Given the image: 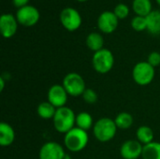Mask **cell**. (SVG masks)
Masks as SVG:
<instances>
[{
    "label": "cell",
    "mask_w": 160,
    "mask_h": 159,
    "mask_svg": "<svg viewBox=\"0 0 160 159\" xmlns=\"http://www.w3.org/2000/svg\"><path fill=\"white\" fill-rule=\"evenodd\" d=\"M56 110L57 109L54 106H52L49 101H46V102H41L38 106L37 112L40 118L49 120V119H52L54 117Z\"/></svg>",
    "instance_id": "21"
},
{
    "label": "cell",
    "mask_w": 160,
    "mask_h": 159,
    "mask_svg": "<svg viewBox=\"0 0 160 159\" xmlns=\"http://www.w3.org/2000/svg\"><path fill=\"white\" fill-rule=\"evenodd\" d=\"M89 137L87 131H84L77 127L65 134L64 144L66 148L72 153L82 151L88 144Z\"/></svg>",
    "instance_id": "2"
},
{
    "label": "cell",
    "mask_w": 160,
    "mask_h": 159,
    "mask_svg": "<svg viewBox=\"0 0 160 159\" xmlns=\"http://www.w3.org/2000/svg\"><path fill=\"white\" fill-rule=\"evenodd\" d=\"M119 20L112 11H103L98 19V27L104 34H112L118 26Z\"/></svg>",
    "instance_id": "10"
},
{
    "label": "cell",
    "mask_w": 160,
    "mask_h": 159,
    "mask_svg": "<svg viewBox=\"0 0 160 159\" xmlns=\"http://www.w3.org/2000/svg\"><path fill=\"white\" fill-rule=\"evenodd\" d=\"M30 0H12V4L14 7H16L18 9L21 7H23L28 5Z\"/></svg>",
    "instance_id": "27"
},
{
    "label": "cell",
    "mask_w": 160,
    "mask_h": 159,
    "mask_svg": "<svg viewBox=\"0 0 160 159\" xmlns=\"http://www.w3.org/2000/svg\"><path fill=\"white\" fill-rule=\"evenodd\" d=\"M5 87V80L3 77H0V91L2 92Z\"/></svg>",
    "instance_id": "28"
},
{
    "label": "cell",
    "mask_w": 160,
    "mask_h": 159,
    "mask_svg": "<svg viewBox=\"0 0 160 159\" xmlns=\"http://www.w3.org/2000/svg\"><path fill=\"white\" fill-rule=\"evenodd\" d=\"M48 101L54 106L56 109L66 107V104L68 102V93L63 87V85L60 84H53L50 87L48 91Z\"/></svg>",
    "instance_id": "11"
},
{
    "label": "cell",
    "mask_w": 160,
    "mask_h": 159,
    "mask_svg": "<svg viewBox=\"0 0 160 159\" xmlns=\"http://www.w3.org/2000/svg\"><path fill=\"white\" fill-rule=\"evenodd\" d=\"M38 157L39 159H65L66 153L58 142H48L41 146Z\"/></svg>",
    "instance_id": "9"
},
{
    "label": "cell",
    "mask_w": 160,
    "mask_h": 159,
    "mask_svg": "<svg viewBox=\"0 0 160 159\" xmlns=\"http://www.w3.org/2000/svg\"><path fill=\"white\" fill-rule=\"evenodd\" d=\"M147 62L154 67H157L160 65V52H153L148 55Z\"/></svg>",
    "instance_id": "26"
},
{
    "label": "cell",
    "mask_w": 160,
    "mask_h": 159,
    "mask_svg": "<svg viewBox=\"0 0 160 159\" xmlns=\"http://www.w3.org/2000/svg\"><path fill=\"white\" fill-rule=\"evenodd\" d=\"M86 46L89 50L93 51L94 52H98L103 49L104 38L99 33L92 32L86 37Z\"/></svg>",
    "instance_id": "17"
},
{
    "label": "cell",
    "mask_w": 160,
    "mask_h": 159,
    "mask_svg": "<svg viewBox=\"0 0 160 159\" xmlns=\"http://www.w3.org/2000/svg\"><path fill=\"white\" fill-rule=\"evenodd\" d=\"M156 75L155 67H152L147 61L139 62L135 65L132 70V78L134 82L141 86L149 85Z\"/></svg>",
    "instance_id": "5"
},
{
    "label": "cell",
    "mask_w": 160,
    "mask_h": 159,
    "mask_svg": "<svg viewBox=\"0 0 160 159\" xmlns=\"http://www.w3.org/2000/svg\"><path fill=\"white\" fill-rule=\"evenodd\" d=\"M39 17L38 9L31 5L21 7L16 12V19L18 22L25 27H31L37 24L39 21Z\"/></svg>",
    "instance_id": "8"
},
{
    "label": "cell",
    "mask_w": 160,
    "mask_h": 159,
    "mask_svg": "<svg viewBox=\"0 0 160 159\" xmlns=\"http://www.w3.org/2000/svg\"><path fill=\"white\" fill-rule=\"evenodd\" d=\"M137 141H139L142 145H146L154 142V131L148 126H142L137 129L136 132Z\"/></svg>",
    "instance_id": "19"
},
{
    "label": "cell",
    "mask_w": 160,
    "mask_h": 159,
    "mask_svg": "<svg viewBox=\"0 0 160 159\" xmlns=\"http://www.w3.org/2000/svg\"><path fill=\"white\" fill-rule=\"evenodd\" d=\"M52 123L55 130L59 133L66 134L76 126V115L68 107H62L56 110Z\"/></svg>",
    "instance_id": "1"
},
{
    "label": "cell",
    "mask_w": 160,
    "mask_h": 159,
    "mask_svg": "<svg viewBox=\"0 0 160 159\" xmlns=\"http://www.w3.org/2000/svg\"><path fill=\"white\" fill-rule=\"evenodd\" d=\"M114 122L118 129L127 130L132 127L134 119H133V116L129 112H123L117 114V116L114 119Z\"/></svg>",
    "instance_id": "20"
},
{
    "label": "cell",
    "mask_w": 160,
    "mask_h": 159,
    "mask_svg": "<svg viewBox=\"0 0 160 159\" xmlns=\"http://www.w3.org/2000/svg\"><path fill=\"white\" fill-rule=\"evenodd\" d=\"M77 1H79V2H85V1H87V0H77Z\"/></svg>",
    "instance_id": "29"
},
{
    "label": "cell",
    "mask_w": 160,
    "mask_h": 159,
    "mask_svg": "<svg viewBox=\"0 0 160 159\" xmlns=\"http://www.w3.org/2000/svg\"><path fill=\"white\" fill-rule=\"evenodd\" d=\"M142 159H160V142H152L146 145H143Z\"/></svg>",
    "instance_id": "18"
},
{
    "label": "cell",
    "mask_w": 160,
    "mask_h": 159,
    "mask_svg": "<svg viewBox=\"0 0 160 159\" xmlns=\"http://www.w3.org/2000/svg\"><path fill=\"white\" fill-rule=\"evenodd\" d=\"M18 21L12 14H3L0 17V31L5 38L12 37L18 29Z\"/></svg>",
    "instance_id": "13"
},
{
    "label": "cell",
    "mask_w": 160,
    "mask_h": 159,
    "mask_svg": "<svg viewBox=\"0 0 160 159\" xmlns=\"http://www.w3.org/2000/svg\"><path fill=\"white\" fill-rule=\"evenodd\" d=\"M132 9L137 16L147 17L153 11L151 0H133Z\"/></svg>",
    "instance_id": "16"
},
{
    "label": "cell",
    "mask_w": 160,
    "mask_h": 159,
    "mask_svg": "<svg viewBox=\"0 0 160 159\" xmlns=\"http://www.w3.org/2000/svg\"><path fill=\"white\" fill-rule=\"evenodd\" d=\"M117 129L114 120L103 117L94 124L93 134L98 142H108L115 137Z\"/></svg>",
    "instance_id": "3"
},
{
    "label": "cell",
    "mask_w": 160,
    "mask_h": 159,
    "mask_svg": "<svg viewBox=\"0 0 160 159\" xmlns=\"http://www.w3.org/2000/svg\"><path fill=\"white\" fill-rule=\"evenodd\" d=\"M82 99L87 103V104H95L98 101V94L94 89L91 88H86L85 91L82 94Z\"/></svg>",
    "instance_id": "25"
},
{
    "label": "cell",
    "mask_w": 160,
    "mask_h": 159,
    "mask_svg": "<svg viewBox=\"0 0 160 159\" xmlns=\"http://www.w3.org/2000/svg\"><path fill=\"white\" fill-rule=\"evenodd\" d=\"M143 145L135 140H128L126 141L121 148H120V155L124 159H138L142 155Z\"/></svg>",
    "instance_id": "12"
},
{
    "label": "cell",
    "mask_w": 160,
    "mask_h": 159,
    "mask_svg": "<svg viewBox=\"0 0 160 159\" xmlns=\"http://www.w3.org/2000/svg\"><path fill=\"white\" fill-rule=\"evenodd\" d=\"M113 13L118 18V20H124L129 14V7L126 4L120 3V4L116 5V7H114Z\"/></svg>",
    "instance_id": "24"
},
{
    "label": "cell",
    "mask_w": 160,
    "mask_h": 159,
    "mask_svg": "<svg viewBox=\"0 0 160 159\" xmlns=\"http://www.w3.org/2000/svg\"><path fill=\"white\" fill-rule=\"evenodd\" d=\"M131 27L133 30L137 32H142L144 30H147V21L146 17L142 16H135L131 20Z\"/></svg>",
    "instance_id": "23"
},
{
    "label": "cell",
    "mask_w": 160,
    "mask_h": 159,
    "mask_svg": "<svg viewBox=\"0 0 160 159\" xmlns=\"http://www.w3.org/2000/svg\"><path fill=\"white\" fill-rule=\"evenodd\" d=\"M156 1L158 2V5H159V6H160V0H156Z\"/></svg>",
    "instance_id": "30"
},
{
    "label": "cell",
    "mask_w": 160,
    "mask_h": 159,
    "mask_svg": "<svg viewBox=\"0 0 160 159\" xmlns=\"http://www.w3.org/2000/svg\"><path fill=\"white\" fill-rule=\"evenodd\" d=\"M76 127L84 130L88 131L90 128H92L93 126V117L90 113L86 112H79L76 115Z\"/></svg>",
    "instance_id": "22"
},
{
    "label": "cell",
    "mask_w": 160,
    "mask_h": 159,
    "mask_svg": "<svg viewBox=\"0 0 160 159\" xmlns=\"http://www.w3.org/2000/svg\"><path fill=\"white\" fill-rule=\"evenodd\" d=\"M62 85L67 91L68 95L71 97H81L86 89L83 78L76 72H70L67 74L63 79Z\"/></svg>",
    "instance_id": "6"
},
{
    "label": "cell",
    "mask_w": 160,
    "mask_h": 159,
    "mask_svg": "<svg viewBox=\"0 0 160 159\" xmlns=\"http://www.w3.org/2000/svg\"><path fill=\"white\" fill-rule=\"evenodd\" d=\"M15 141V131L8 123L0 124V145L2 147L10 146Z\"/></svg>",
    "instance_id": "14"
},
{
    "label": "cell",
    "mask_w": 160,
    "mask_h": 159,
    "mask_svg": "<svg viewBox=\"0 0 160 159\" xmlns=\"http://www.w3.org/2000/svg\"><path fill=\"white\" fill-rule=\"evenodd\" d=\"M60 22L65 29L73 32L81 27L82 20L77 9L73 7H66L60 12Z\"/></svg>",
    "instance_id": "7"
},
{
    "label": "cell",
    "mask_w": 160,
    "mask_h": 159,
    "mask_svg": "<svg viewBox=\"0 0 160 159\" xmlns=\"http://www.w3.org/2000/svg\"><path fill=\"white\" fill-rule=\"evenodd\" d=\"M92 65L98 73L106 74L110 72L113 67L114 56L110 50L103 48L102 50L94 53L92 58Z\"/></svg>",
    "instance_id": "4"
},
{
    "label": "cell",
    "mask_w": 160,
    "mask_h": 159,
    "mask_svg": "<svg viewBox=\"0 0 160 159\" xmlns=\"http://www.w3.org/2000/svg\"><path fill=\"white\" fill-rule=\"evenodd\" d=\"M147 31L154 35H160V11L153 10L147 17Z\"/></svg>",
    "instance_id": "15"
}]
</instances>
